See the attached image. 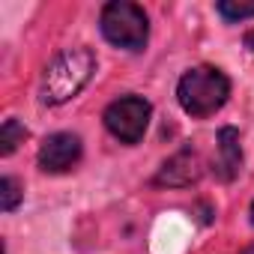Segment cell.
<instances>
[{
  "mask_svg": "<svg viewBox=\"0 0 254 254\" xmlns=\"http://www.w3.org/2000/svg\"><path fill=\"white\" fill-rule=\"evenodd\" d=\"M96 72V57L90 48H66L51 60L42 78V102L45 105H63L72 96L84 90V84Z\"/></svg>",
  "mask_w": 254,
  "mask_h": 254,
  "instance_id": "obj_1",
  "label": "cell"
},
{
  "mask_svg": "<svg viewBox=\"0 0 254 254\" xmlns=\"http://www.w3.org/2000/svg\"><path fill=\"white\" fill-rule=\"evenodd\" d=\"M230 96V81L224 72L212 69V66H197V69H189L183 78H180V87H177V99L183 105L186 114L191 117H209L215 114Z\"/></svg>",
  "mask_w": 254,
  "mask_h": 254,
  "instance_id": "obj_2",
  "label": "cell"
},
{
  "mask_svg": "<svg viewBox=\"0 0 254 254\" xmlns=\"http://www.w3.org/2000/svg\"><path fill=\"white\" fill-rule=\"evenodd\" d=\"M102 33L111 45L126 48V51H141L150 36L147 15L138 3L129 0H114L102 9Z\"/></svg>",
  "mask_w": 254,
  "mask_h": 254,
  "instance_id": "obj_3",
  "label": "cell"
},
{
  "mask_svg": "<svg viewBox=\"0 0 254 254\" xmlns=\"http://www.w3.org/2000/svg\"><path fill=\"white\" fill-rule=\"evenodd\" d=\"M150 102L141 96H123L117 102L108 105L105 111V126L114 138H120L123 144H138L150 126Z\"/></svg>",
  "mask_w": 254,
  "mask_h": 254,
  "instance_id": "obj_4",
  "label": "cell"
},
{
  "mask_svg": "<svg viewBox=\"0 0 254 254\" xmlns=\"http://www.w3.org/2000/svg\"><path fill=\"white\" fill-rule=\"evenodd\" d=\"M81 159V138L72 132H57L39 147V168L45 174H63Z\"/></svg>",
  "mask_w": 254,
  "mask_h": 254,
  "instance_id": "obj_5",
  "label": "cell"
},
{
  "mask_svg": "<svg viewBox=\"0 0 254 254\" xmlns=\"http://www.w3.org/2000/svg\"><path fill=\"white\" fill-rule=\"evenodd\" d=\"M200 171H203V168H200L197 150H194V147H183L174 159H168V162L162 165L156 183H159V186H191V183H197Z\"/></svg>",
  "mask_w": 254,
  "mask_h": 254,
  "instance_id": "obj_6",
  "label": "cell"
},
{
  "mask_svg": "<svg viewBox=\"0 0 254 254\" xmlns=\"http://www.w3.org/2000/svg\"><path fill=\"white\" fill-rule=\"evenodd\" d=\"M242 168V150H239V132L233 126H224L218 132V159H215V171L224 183H230Z\"/></svg>",
  "mask_w": 254,
  "mask_h": 254,
  "instance_id": "obj_7",
  "label": "cell"
},
{
  "mask_svg": "<svg viewBox=\"0 0 254 254\" xmlns=\"http://www.w3.org/2000/svg\"><path fill=\"white\" fill-rule=\"evenodd\" d=\"M27 138V129L18 123V120H6L3 129H0V156H12L18 144H24Z\"/></svg>",
  "mask_w": 254,
  "mask_h": 254,
  "instance_id": "obj_8",
  "label": "cell"
},
{
  "mask_svg": "<svg viewBox=\"0 0 254 254\" xmlns=\"http://www.w3.org/2000/svg\"><path fill=\"white\" fill-rule=\"evenodd\" d=\"M215 9H218V15H221L224 21L236 24V21L254 18V0H251V3H242V0H218Z\"/></svg>",
  "mask_w": 254,
  "mask_h": 254,
  "instance_id": "obj_9",
  "label": "cell"
},
{
  "mask_svg": "<svg viewBox=\"0 0 254 254\" xmlns=\"http://www.w3.org/2000/svg\"><path fill=\"white\" fill-rule=\"evenodd\" d=\"M21 197H24V189H21V183L15 177H3V180H0V209H3V212H12L21 203Z\"/></svg>",
  "mask_w": 254,
  "mask_h": 254,
  "instance_id": "obj_10",
  "label": "cell"
},
{
  "mask_svg": "<svg viewBox=\"0 0 254 254\" xmlns=\"http://www.w3.org/2000/svg\"><path fill=\"white\" fill-rule=\"evenodd\" d=\"M245 45L254 51V30H248V33H245Z\"/></svg>",
  "mask_w": 254,
  "mask_h": 254,
  "instance_id": "obj_11",
  "label": "cell"
},
{
  "mask_svg": "<svg viewBox=\"0 0 254 254\" xmlns=\"http://www.w3.org/2000/svg\"><path fill=\"white\" fill-rule=\"evenodd\" d=\"M251 224H254V203H251Z\"/></svg>",
  "mask_w": 254,
  "mask_h": 254,
  "instance_id": "obj_12",
  "label": "cell"
},
{
  "mask_svg": "<svg viewBox=\"0 0 254 254\" xmlns=\"http://www.w3.org/2000/svg\"><path fill=\"white\" fill-rule=\"evenodd\" d=\"M242 254H254V248H248V251H242Z\"/></svg>",
  "mask_w": 254,
  "mask_h": 254,
  "instance_id": "obj_13",
  "label": "cell"
}]
</instances>
